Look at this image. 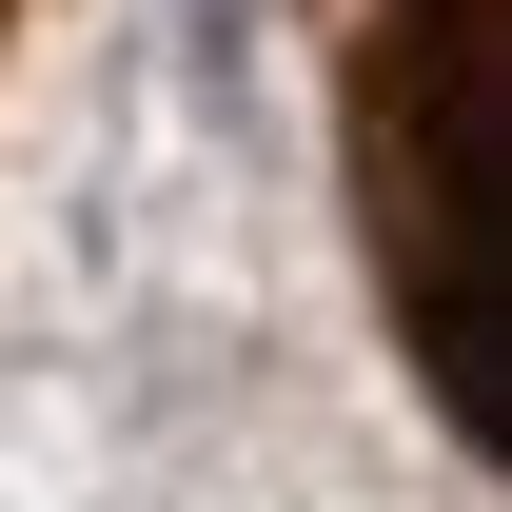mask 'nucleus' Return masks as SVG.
I'll return each instance as SVG.
<instances>
[{"instance_id": "nucleus-1", "label": "nucleus", "mask_w": 512, "mask_h": 512, "mask_svg": "<svg viewBox=\"0 0 512 512\" xmlns=\"http://www.w3.org/2000/svg\"><path fill=\"white\" fill-rule=\"evenodd\" d=\"M335 40V138H355V217L414 355H434L453 434H512V335H493V99H512V0H316Z\"/></svg>"}, {"instance_id": "nucleus-2", "label": "nucleus", "mask_w": 512, "mask_h": 512, "mask_svg": "<svg viewBox=\"0 0 512 512\" xmlns=\"http://www.w3.org/2000/svg\"><path fill=\"white\" fill-rule=\"evenodd\" d=\"M20 20H40V0H0V40H20Z\"/></svg>"}]
</instances>
